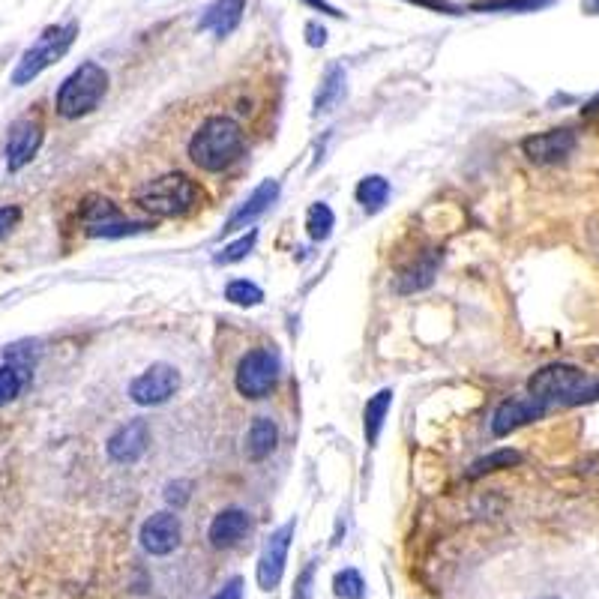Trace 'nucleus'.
I'll use <instances>...</instances> for the list:
<instances>
[{"mask_svg": "<svg viewBox=\"0 0 599 599\" xmlns=\"http://www.w3.org/2000/svg\"><path fill=\"white\" fill-rule=\"evenodd\" d=\"M585 114H599V96H597V99H594V102H588Z\"/></svg>", "mask_w": 599, "mask_h": 599, "instance_id": "37", "label": "nucleus"}, {"mask_svg": "<svg viewBox=\"0 0 599 599\" xmlns=\"http://www.w3.org/2000/svg\"><path fill=\"white\" fill-rule=\"evenodd\" d=\"M333 228H336V216H333V210H330L324 201L312 204L309 213H306V231H309V237L321 243V240H327V237L333 234Z\"/></svg>", "mask_w": 599, "mask_h": 599, "instance_id": "23", "label": "nucleus"}, {"mask_svg": "<svg viewBox=\"0 0 599 599\" xmlns=\"http://www.w3.org/2000/svg\"><path fill=\"white\" fill-rule=\"evenodd\" d=\"M594 3H597V9H599V0H594Z\"/></svg>", "mask_w": 599, "mask_h": 599, "instance_id": "38", "label": "nucleus"}, {"mask_svg": "<svg viewBox=\"0 0 599 599\" xmlns=\"http://www.w3.org/2000/svg\"><path fill=\"white\" fill-rule=\"evenodd\" d=\"M552 0H498V3H489V9H540Z\"/></svg>", "mask_w": 599, "mask_h": 599, "instance_id": "31", "label": "nucleus"}, {"mask_svg": "<svg viewBox=\"0 0 599 599\" xmlns=\"http://www.w3.org/2000/svg\"><path fill=\"white\" fill-rule=\"evenodd\" d=\"M303 3H309L312 9H318V12H324V15H339V12H336V9H333L327 0H303Z\"/></svg>", "mask_w": 599, "mask_h": 599, "instance_id": "35", "label": "nucleus"}, {"mask_svg": "<svg viewBox=\"0 0 599 599\" xmlns=\"http://www.w3.org/2000/svg\"><path fill=\"white\" fill-rule=\"evenodd\" d=\"M147 444H150V429L144 420H129L123 423L105 444V453L111 462L117 465H135L144 453H147Z\"/></svg>", "mask_w": 599, "mask_h": 599, "instance_id": "14", "label": "nucleus"}, {"mask_svg": "<svg viewBox=\"0 0 599 599\" xmlns=\"http://www.w3.org/2000/svg\"><path fill=\"white\" fill-rule=\"evenodd\" d=\"M249 528H252L249 513L240 510V507H228V510H222V513L213 516L207 537H210L213 549H234V546L243 543V537L249 534Z\"/></svg>", "mask_w": 599, "mask_h": 599, "instance_id": "16", "label": "nucleus"}, {"mask_svg": "<svg viewBox=\"0 0 599 599\" xmlns=\"http://www.w3.org/2000/svg\"><path fill=\"white\" fill-rule=\"evenodd\" d=\"M438 267H441V252H438V255L429 252L426 258H420L414 267H408V270L399 276L396 291H399V294H414V291L429 288V285L435 282V276H438Z\"/></svg>", "mask_w": 599, "mask_h": 599, "instance_id": "19", "label": "nucleus"}, {"mask_svg": "<svg viewBox=\"0 0 599 599\" xmlns=\"http://www.w3.org/2000/svg\"><path fill=\"white\" fill-rule=\"evenodd\" d=\"M390 405H393V390H378V393L366 402V411H363V432H366V444H369V447L378 444L381 429H384L387 414H390Z\"/></svg>", "mask_w": 599, "mask_h": 599, "instance_id": "20", "label": "nucleus"}, {"mask_svg": "<svg viewBox=\"0 0 599 599\" xmlns=\"http://www.w3.org/2000/svg\"><path fill=\"white\" fill-rule=\"evenodd\" d=\"M180 537H183V525H180V516L177 513H156L150 516L144 525H141V549L153 558H165L171 555L177 546H180Z\"/></svg>", "mask_w": 599, "mask_h": 599, "instance_id": "12", "label": "nucleus"}, {"mask_svg": "<svg viewBox=\"0 0 599 599\" xmlns=\"http://www.w3.org/2000/svg\"><path fill=\"white\" fill-rule=\"evenodd\" d=\"M213 599H243V579L234 576L231 582H225V585L213 594Z\"/></svg>", "mask_w": 599, "mask_h": 599, "instance_id": "32", "label": "nucleus"}, {"mask_svg": "<svg viewBox=\"0 0 599 599\" xmlns=\"http://www.w3.org/2000/svg\"><path fill=\"white\" fill-rule=\"evenodd\" d=\"M75 33H78V24H51L42 30V36L21 54L15 72H12V84L21 87V84H30L39 72H45L48 66H54L75 42Z\"/></svg>", "mask_w": 599, "mask_h": 599, "instance_id": "5", "label": "nucleus"}, {"mask_svg": "<svg viewBox=\"0 0 599 599\" xmlns=\"http://www.w3.org/2000/svg\"><path fill=\"white\" fill-rule=\"evenodd\" d=\"M312 576H315V564H309L303 573H300V579H297V597L294 599H309L312 597Z\"/></svg>", "mask_w": 599, "mask_h": 599, "instance_id": "33", "label": "nucleus"}, {"mask_svg": "<svg viewBox=\"0 0 599 599\" xmlns=\"http://www.w3.org/2000/svg\"><path fill=\"white\" fill-rule=\"evenodd\" d=\"M42 138H45V132L39 126V120L27 117V120L12 123L9 138H6V168L21 171L24 165H30L36 159L39 147H42Z\"/></svg>", "mask_w": 599, "mask_h": 599, "instance_id": "13", "label": "nucleus"}, {"mask_svg": "<svg viewBox=\"0 0 599 599\" xmlns=\"http://www.w3.org/2000/svg\"><path fill=\"white\" fill-rule=\"evenodd\" d=\"M225 300L234 306H258V303H264V291L249 279H231L225 288Z\"/></svg>", "mask_w": 599, "mask_h": 599, "instance_id": "25", "label": "nucleus"}, {"mask_svg": "<svg viewBox=\"0 0 599 599\" xmlns=\"http://www.w3.org/2000/svg\"><path fill=\"white\" fill-rule=\"evenodd\" d=\"M333 594L339 599H363L366 597V582H363V576L357 573V570H342V573H336V579H333Z\"/></svg>", "mask_w": 599, "mask_h": 599, "instance_id": "27", "label": "nucleus"}, {"mask_svg": "<svg viewBox=\"0 0 599 599\" xmlns=\"http://www.w3.org/2000/svg\"><path fill=\"white\" fill-rule=\"evenodd\" d=\"M306 30H309V45H324V42H327V33H324V27H315V24H309Z\"/></svg>", "mask_w": 599, "mask_h": 599, "instance_id": "34", "label": "nucleus"}, {"mask_svg": "<svg viewBox=\"0 0 599 599\" xmlns=\"http://www.w3.org/2000/svg\"><path fill=\"white\" fill-rule=\"evenodd\" d=\"M279 444V429L270 417H255L246 435V456L252 462H264Z\"/></svg>", "mask_w": 599, "mask_h": 599, "instance_id": "18", "label": "nucleus"}, {"mask_svg": "<svg viewBox=\"0 0 599 599\" xmlns=\"http://www.w3.org/2000/svg\"><path fill=\"white\" fill-rule=\"evenodd\" d=\"M105 93H108V72L99 63H93V60H84L60 84L54 108H57V114L63 120H78V117L96 111L99 102L105 99Z\"/></svg>", "mask_w": 599, "mask_h": 599, "instance_id": "4", "label": "nucleus"}, {"mask_svg": "<svg viewBox=\"0 0 599 599\" xmlns=\"http://www.w3.org/2000/svg\"><path fill=\"white\" fill-rule=\"evenodd\" d=\"M417 3H423V6H435V9H447V12H453V6H450V3H444V0H417Z\"/></svg>", "mask_w": 599, "mask_h": 599, "instance_id": "36", "label": "nucleus"}, {"mask_svg": "<svg viewBox=\"0 0 599 599\" xmlns=\"http://www.w3.org/2000/svg\"><path fill=\"white\" fill-rule=\"evenodd\" d=\"M243 12H246V0H213L201 15L198 30H213L216 36H228L237 30Z\"/></svg>", "mask_w": 599, "mask_h": 599, "instance_id": "17", "label": "nucleus"}, {"mask_svg": "<svg viewBox=\"0 0 599 599\" xmlns=\"http://www.w3.org/2000/svg\"><path fill=\"white\" fill-rule=\"evenodd\" d=\"M342 87H345L342 66H330L327 75H324V81H321V87H318V93H315V111H330L339 102Z\"/></svg>", "mask_w": 599, "mask_h": 599, "instance_id": "22", "label": "nucleus"}, {"mask_svg": "<svg viewBox=\"0 0 599 599\" xmlns=\"http://www.w3.org/2000/svg\"><path fill=\"white\" fill-rule=\"evenodd\" d=\"M390 198V180L381 174H369L357 183V201L366 213H378Z\"/></svg>", "mask_w": 599, "mask_h": 599, "instance_id": "21", "label": "nucleus"}, {"mask_svg": "<svg viewBox=\"0 0 599 599\" xmlns=\"http://www.w3.org/2000/svg\"><path fill=\"white\" fill-rule=\"evenodd\" d=\"M243 153V129L228 114L207 117L198 132L189 138V159L210 174H219L231 168Z\"/></svg>", "mask_w": 599, "mask_h": 599, "instance_id": "1", "label": "nucleus"}, {"mask_svg": "<svg viewBox=\"0 0 599 599\" xmlns=\"http://www.w3.org/2000/svg\"><path fill=\"white\" fill-rule=\"evenodd\" d=\"M279 198V183L276 180H264V183H258L255 189H252V195L228 216V222L222 225V234H234V231H243V228H249L261 213H267L270 210V204Z\"/></svg>", "mask_w": 599, "mask_h": 599, "instance_id": "15", "label": "nucleus"}, {"mask_svg": "<svg viewBox=\"0 0 599 599\" xmlns=\"http://www.w3.org/2000/svg\"><path fill=\"white\" fill-rule=\"evenodd\" d=\"M180 390V372L171 363H153L129 384V399L141 408L165 405Z\"/></svg>", "mask_w": 599, "mask_h": 599, "instance_id": "8", "label": "nucleus"}, {"mask_svg": "<svg viewBox=\"0 0 599 599\" xmlns=\"http://www.w3.org/2000/svg\"><path fill=\"white\" fill-rule=\"evenodd\" d=\"M549 599H558V597H549Z\"/></svg>", "mask_w": 599, "mask_h": 599, "instance_id": "39", "label": "nucleus"}, {"mask_svg": "<svg viewBox=\"0 0 599 599\" xmlns=\"http://www.w3.org/2000/svg\"><path fill=\"white\" fill-rule=\"evenodd\" d=\"M78 216L90 237H105V240L132 237V234H144L153 228V222H147V219H126L120 213V207L102 195H87L78 207Z\"/></svg>", "mask_w": 599, "mask_h": 599, "instance_id": "6", "label": "nucleus"}, {"mask_svg": "<svg viewBox=\"0 0 599 599\" xmlns=\"http://www.w3.org/2000/svg\"><path fill=\"white\" fill-rule=\"evenodd\" d=\"M255 243H258V231H249V234H243V237H237L234 243H228L216 258H213V264H219V267H228V264H237V261H243L252 249H255Z\"/></svg>", "mask_w": 599, "mask_h": 599, "instance_id": "26", "label": "nucleus"}, {"mask_svg": "<svg viewBox=\"0 0 599 599\" xmlns=\"http://www.w3.org/2000/svg\"><path fill=\"white\" fill-rule=\"evenodd\" d=\"M201 198V189L198 183L183 174V171H168V174H159L153 180H147L138 192H135V204L156 216V219H177V216H186Z\"/></svg>", "mask_w": 599, "mask_h": 599, "instance_id": "3", "label": "nucleus"}, {"mask_svg": "<svg viewBox=\"0 0 599 599\" xmlns=\"http://www.w3.org/2000/svg\"><path fill=\"white\" fill-rule=\"evenodd\" d=\"M189 498H192V483H189V480H174V483L165 486V501L174 507V513H177L180 507H186Z\"/></svg>", "mask_w": 599, "mask_h": 599, "instance_id": "29", "label": "nucleus"}, {"mask_svg": "<svg viewBox=\"0 0 599 599\" xmlns=\"http://www.w3.org/2000/svg\"><path fill=\"white\" fill-rule=\"evenodd\" d=\"M294 531H297V522L288 519L282 528H276L264 549H261V558H258V567H255V579H258V588L261 591H276L282 576H285V564H288V549H291V540H294Z\"/></svg>", "mask_w": 599, "mask_h": 599, "instance_id": "9", "label": "nucleus"}, {"mask_svg": "<svg viewBox=\"0 0 599 599\" xmlns=\"http://www.w3.org/2000/svg\"><path fill=\"white\" fill-rule=\"evenodd\" d=\"M282 363L273 348H252L237 363L234 387L243 399H264L279 381Z\"/></svg>", "mask_w": 599, "mask_h": 599, "instance_id": "7", "label": "nucleus"}, {"mask_svg": "<svg viewBox=\"0 0 599 599\" xmlns=\"http://www.w3.org/2000/svg\"><path fill=\"white\" fill-rule=\"evenodd\" d=\"M528 396L543 402L546 408L555 405H585L599 399V384L588 381L579 366L570 363H549L528 381Z\"/></svg>", "mask_w": 599, "mask_h": 599, "instance_id": "2", "label": "nucleus"}, {"mask_svg": "<svg viewBox=\"0 0 599 599\" xmlns=\"http://www.w3.org/2000/svg\"><path fill=\"white\" fill-rule=\"evenodd\" d=\"M549 414V408L543 402H537L534 396H516V399H507L495 408L492 414V435L495 438H507L513 435L516 429L528 426V423H537Z\"/></svg>", "mask_w": 599, "mask_h": 599, "instance_id": "11", "label": "nucleus"}, {"mask_svg": "<svg viewBox=\"0 0 599 599\" xmlns=\"http://www.w3.org/2000/svg\"><path fill=\"white\" fill-rule=\"evenodd\" d=\"M21 387H24V372L18 366H12V363H3L0 366V408L15 402Z\"/></svg>", "mask_w": 599, "mask_h": 599, "instance_id": "28", "label": "nucleus"}, {"mask_svg": "<svg viewBox=\"0 0 599 599\" xmlns=\"http://www.w3.org/2000/svg\"><path fill=\"white\" fill-rule=\"evenodd\" d=\"M576 144L579 141H576L573 129H549V132L528 135L522 141V150L534 165H558V162H567L573 156Z\"/></svg>", "mask_w": 599, "mask_h": 599, "instance_id": "10", "label": "nucleus"}, {"mask_svg": "<svg viewBox=\"0 0 599 599\" xmlns=\"http://www.w3.org/2000/svg\"><path fill=\"white\" fill-rule=\"evenodd\" d=\"M18 219H21V207H15V204H6V207H0V240L18 225Z\"/></svg>", "mask_w": 599, "mask_h": 599, "instance_id": "30", "label": "nucleus"}, {"mask_svg": "<svg viewBox=\"0 0 599 599\" xmlns=\"http://www.w3.org/2000/svg\"><path fill=\"white\" fill-rule=\"evenodd\" d=\"M519 462H522V456H519L516 450H495L492 456H486V459H477V462L471 465V471H468V480H477V477H483V474H492V471H501V468L519 465Z\"/></svg>", "mask_w": 599, "mask_h": 599, "instance_id": "24", "label": "nucleus"}]
</instances>
